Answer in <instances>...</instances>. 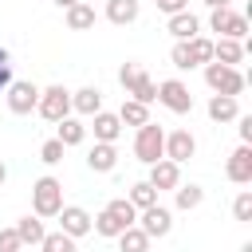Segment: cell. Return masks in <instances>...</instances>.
I'll list each match as a JSON object with an SVG mask.
<instances>
[{"label":"cell","mask_w":252,"mask_h":252,"mask_svg":"<svg viewBox=\"0 0 252 252\" xmlns=\"http://www.w3.org/2000/svg\"><path fill=\"white\" fill-rule=\"evenodd\" d=\"M59 209H63V181L47 173L32 185V213L39 220H51V217H59Z\"/></svg>","instance_id":"1"},{"label":"cell","mask_w":252,"mask_h":252,"mask_svg":"<svg viewBox=\"0 0 252 252\" xmlns=\"http://www.w3.org/2000/svg\"><path fill=\"white\" fill-rule=\"evenodd\" d=\"M205 83H209L213 94H228V98H240V94H244V75H240V67L205 63Z\"/></svg>","instance_id":"2"},{"label":"cell","mask_w":252,"mask_h":252,"mask_svg":"<svg viewBox=\"0 0 252 252\" xmlns=\"http://www.w3.org/2000/svg\"><path fill=\"white\" fill-rule=\"evenodd\" d=\"M35 114H39L43 122H63V118L71 114V91H67L63 83L43 87V91H39V102H35Z\"/></svg>","instance_id":"3"},{"label":"cell","mask_w":252,"mask_h":252,"mask_svg":"<svg viewBox=\"0 0 252 252\" xmlns=\"http://www.w3.org/2000/svg\"><path fill=\"white\" fill-rule=\"evenodd\" d=\"M161 150H165V130H161L158 122H146V126L134 130V158H138L142 165L161 161Z\"/></svg>","instance_id":"4"},{"label":"cell","mask_w":252,"mask_h":252,"mask_svg":"<svg viewBox=\"0 0 252 252\" xmlns=\"http://www.w3.org/2000/svg\"><path fill=\"white\" fill-rule=\"evenodd\" d=\"M209 28H213L220 39L244 43V35H248V16H244V12H232V8H209Z\"/></svg>","instance_id":"5"},{"label":"cell","mask_w":252,"mask_h":252,"mask_svg":"<svg viewBox=\"0 0 252 252\" xmlns=\"http://www.w3.org/2000/svg\"><path fill=\"white\" fill-rule=\"evenodd\" d=\"M4 98H8V110L24 118V114L35 110V102H39V87L28 83V79H12V87L4 91Z\"/></svg>","instance_id":"6"},{"label":"cell","mask_w":252,"mask_h":252,"mask_svg":"<svg viewBox=\"0 0 252 252\" xmlns=\"http://www.w3.org/2000/svg\"><path fill=\"white\" fill-rule=\"evenodd\" d=\"M158 102H161L165 110H173V114H189V110H193V94H189V87H185L181 79L158 83Z\"/></svg>","instance_id":"7"},{"label":"cell","mask_w":252,"mask_h":252,"mask_svg":"<svg viewBox=\"0 0 252 252\" xmlns=\"http://www.w3.org/2000/svg\"><path fill=\"white\" fill-rule=\"evenodd\" d=\"M138 228H142L150 240H161V236H169V228H173V213H169L165 205H150V209L138 213Z\"/></svg>","instance_id":"8"},{"label":"cell","mask_w":252,"mask_h":252,"mask_svg":"<svg viewBox=\"0 0 252 252\" xmlns=\"http://www.w3.org/2000/svg\"><path fill=\"white\" fill-rule=\"evenodd\" d=\"M193 154H197V138H193L189 130H169V134H165V150H161V158H165V161L185 165Z\"/></svg>","instance_id":"9"},{"label":"cell","mask_w":252,"mask_h":252,"mask_svg":"<svg viewBox=\"0 0 252 252\" xmlns=\"http://www.w3.org/2000/svg\"><path fill=\"white\" fill-rule=\"evenodd\" d=\"M224 177L232 185H252V146H236L224 161Z\"/></svg>","instance_id":"10"},{"label":"cell","mask_w":252,"mask_h":252,"mask_svg":"<svg viewBox=\"0 0 252 252\" xmlns=\"http://www.w3.org/2000/svg\"><path fill=\"white\" fill-rule=\"evenodd\" d=\"M59 232H67L71 240L87 236V232H91V213H87L83 205H63V209H59Z\"/></svg>","instance_id":"11"},{"label":"cell","mask_w":252,"mask_h":252,"mask_svg":"<svg viewBox=\"0 0 252 252\" xmlns=\"http://www.w3.org/2000/svg\"><path fill=\"white\" fill-rule=\"evenodd\" d=\"M71 110L83 114V118H94V114L102 110V91H98V87H79V91H71Z\"/></svg>","instance_id":"12"},{"label":"cell","mask_w":252,"mask_h":252,"mask_svg":"<svg viewBox=\"0 0 252 252\" xmlns=\"http://www.w3.org/2000/svg\"><path fill=\"white\" fill-rule=\"evenodd\" d=\"M146 181H150L158 193H161V189H177V185H181V165H173V161L161 158V161L150 165V177H146Z\"/></svg>","instance_id":"13"},{"label":"cell","mask_w":252,"mask_h":252,"mask_svg":"<svg viewBox=\"0 0 252 252\" xmlns=\"http://www.w3.org/2000/svg\"><path fill=\"white\" fill-rule=\"evenodd\" d=\"M91 130H94V142H118V134H122V122H118V114H110V110H98L94 118H91Z\"/></svg>","instance_id":"14"},{"label":"cell","mask_w":252,"mask_h":252,"mask_svg":"<svg viewBox=\"0 0 252 252\" xmlns=\"http://www.w3.org/2000/svg\"><path fill=\"white\" fill-rule=\"evenodd\" d=\"M87 165H91L94 173H114V165H118V146H110V142H94V150L87 154Z\"/></svg>","instance_id":"15"},{"label":"cell","mask_w":252,"mask_h":252,"mask_svg":"<svg viewBox=\"0 0 252 252\" xmlns=\"http://www.w3.org/2000/svg\"><path fill=\"white\" fill-rule=\"evenodd\" d=\"M165 32H169L173 39H193V35H201V20H197L193 12H177V16H169Z\"/></svg>","instance_id":"16"},{"label":"cell","mask_w":252,"mask_h":252,"mask_svg":"<svg viewBox=\"0 0 252 252\" xmlns=\"http://www.w3.org/2000/svg\"><path fill=\"white\" fill-rule=\"evenodd\" d=\"M244 43H236V39H213V63H224V67H236V63H244Z\"/></svg>","instance_id":"17"},{"label":"cell","mask_w":252,"mask_h":252,"mask_svg":"<svg viewBox=\"0 0 252 252\" xmlns=\"http://www.w3.org/2000/svg\"><path fill=\"white\" fill-rule=\"evenodd\" d=\"M205 110H209V118H213V122H236V118H240V102H236V98H228V94H213Z\"/></svg>","instance_id":"18"},{"label":"cell","mask_w":252,"mask_h":252,"mask_svg":"<svg viewBox=\"0 0 252 252\" xmlns=\"http://www.w3.org/2000/svg\"><path fill=\"white\" fill-rule=\"evenodd\" d=\"M138 12H142V4H138V0H106V20H110V24H118V28L134 24V20H138Z\"/></svg>","instance_id":"19"},{"label":"cell","mask_w":252,"mask_h":252,"mask_svg":"<svg viewBox=\"0 0 252 252\" xmlns=\"http://www.w3.org/2000/svg\"><path fill=\"white\" fill-rule=\"evenodd\" d=\"M16 236H20V248H28V244H39L43 236H47V228H43V220L39 217H20L16 220Z\"/></svg>","instance_id":"20"},{"label":"cell","mask_w":252,"mask_h":252,"mask_svg":"<svg viewBox=\"0 0 252 252\" xmlns=\"http://www.w3.org/2000/svg\"><path fill=\"white\" fill-rule=\"evenodd\" d=\"M67 28H71V32H91V28H94V8H91L87 0L71 4V8H67Z\"/></svg>","instance_id":"21"},{"label":"cell","mask_w":252,"mask_h":252,"mask_svg":"<svg viewBox=\"0 0 252 252\" xmlns=\"http://www.w3.org/2000/svg\"><path fill=\"white\" fill-rule=\"evenodd\" d=\"M55 126H59V134H55V138H59L63 146H83V142H87V126H83L79 118H71V114H67V118H63V122H55Z\"/></svg>","instance_id":"22"},{"label":"cell","mask_w":252,"mask_h":252,"mask_svg":"<svg viewBox=\"0 0 252 252\" xmlns=\"http://www.w3.org/2000/svg\"><path fill=\"white\" fill-rule=\"evenodd\" d=\"M126 94H130L134 102H142V106H150V102L158 98V83H154V79H150V75L142 71V75H138V79L130 83V91H126Z\"/></svg>","instance_id":"23"},{"label":"cell","mask_w":252,"mask_h":252,"mask_svg":"<svg viewBox=\"0 0 252 252\" xmlns=\"http://www.w3.org/2000/svg\"><path fill=\"white\" fill-rule=\"evenodd\" d=\"M118 122H122V126H134V130H138V126H146V122H150V106H142V102L126 98V102H122V110H118Z\"/></svg>","instance_id":"24"},{"label":"cell","mask_w":252,"mask_h":252,"mask_svg":"<svg viewBox=\"0 0 252 252\" xmlns=\"http://www.w3.org/2000/svg\"><path fill=\"white\" fill-rule=\"evenodd\" d=\"M201 201H205V189H201V185H193V181H189V185H177V189H173V205H177L181 213L197 209Z\"/></svg>","instance_id":"25"},{"label":"cell","mask_w":252,"mask_h":252,"mask_svg":"<svg viewBox=\"0 0 252 252\" xmlns=\"http://www.w3.org/2000/svg\"><path fill=\"white\" fill-rule=\"evenodd\" d=\"M91 228H94L98 236H106V240H114V236H122V232H126V224H122L114 213H106V209H102L98 217H91Z\"/></svg>","instance_id":"26"},{"label":"cell","mask_w":252,"mask_h":252,"mask_svg":"<svg viewBox=\"0 0 252 252\" xmlns=\"http://www.w3.org/2000/svg\"><path fill=\"white\" fill-rule=\"evenodd\" d=\"M118 240V252H150V236L138 228V224H130L122 236H114Z\"/></svg>","instance_id":"27"},{"label":"cell","mask_w":252,"mask_h":252,"mask_svg":"<svg viewBox=\"0 0 252 252\" xmlns=\"http://www.w3.org/2000/svg\"><path fill=\"white\" fill-rule=\"evenodd\" d=\"M185 47H189V59H193V67H205V63H213V39H209V35H193V39H185Z\"/></svg>","instance_id":"28"},{"label":"cell","mask_w":252,"mask_h":252,"mask_svg":"<svg viewBox=\"0 0 252 252\" xmlns=\"http://www.w3.org/2000/svg\"><path fill=\"white\" fill-rule=\"evenodd\" d=\"M126 201L142 213V209H150V205H158V189L150 185V181H138V185H130V193H126Z\"/></svg>","instance_id":"29"},{"label":"cell","mask_w":252,"mask_h":252,"mask_svg":"<svg viewBox=\"0 0 252 252\" xmlns=\"http://www.w3.org/2000/svg\"><path fill=\"white\" fill-rule=\"evenodd\" d=\"M106 213H114V217H118L126 228H130V224H138V209H134L126 197H114V201H106Z\"/></svg>","instance_id":"30"},{"label":"cell","mask_w":252,"mask_h":252,"mask_svg":"<svg viewBox=\"0 0 252 252\" xmlns=\"http://www.w3.org/2000/svg\"><path fill=\"white\" fill-rule=\"evenodd\" d=\"M39 248H43V252H75V240H71L67 232H47V236L39 240Z\"/></svg>","instance_id":"31"},{"label":"cell","mask_w":252,"mask_h":252,"mask_svg":"<svg viewBox=\"0 0 252 252\" xmlns=\"http://www.w3.org/2000/svg\"><path fill=\"white\" fill-rule=\"evenodd\" d=\"M63 150H67V146H63L59 138H47V142L39 146V161H43V165H59V161H63Z\"/></svg>","instance_id":"32"},{"label":"cell","mask_w":252,"mask_h":252,"mask_svg":"<svg viewBox=\"0 0 252 252\" xmlns=\"http://www.w3.org/2000/svg\"><path fill=\"white\" fill-rule=\"evenodd\" d=\"M232 217H236V220H252V189H240V193H236Z\"/></svg>","instance_id":"33"},{"label":"cell","mask_w":252,"mask_h":252,"mask_svg":"<svg viewBox=\"0 0 252 252\" xmlns=\"http://www.w3.org/2000/svg\"><path fill=\"white\" fill-rule=\"evenodd\" d=\"M169 59H173V67H177V71H193V59H189V47H185V39H173V51H169Z\"/></svg>","instance_id":"34"},{"label":"cell","mask_w":252,"mask_h":252,"mask_svg":"<svg viewBox=\"0 0 252 252\" xmlns=\"http://www.w3.org/2000/svg\"><path fill=\"white\" fill-rule=\"evenodd\" d=\"M142 71H146L142 63H122V67H118V83H122V91H130V83H134Z\"/></svg>","instance_id":"35"},{"label":"cell","mask_w":252,"mask_h":252,"mask_svg":"<svg viewBox=\"0 0 252 252\" xmlns=\"http://www.w3.org/2000/svg\"><path fill=\"white\" fill-rule=\"evenodd\" d=\"M0 252H20V236H16V228H0Z\"/></svg>","instance_id":"36"},{"label":"cell","mask_w":252,"mask_h":252,"mask_svg":"<svg viewBox=\"0 0 252 252\" xmlns=\"http://www.w3.org/2000/svg\"><path fill=\"white\" fill-rule=\"evenodd\" d=\"M158 4V12H165V16H177V12H189V0H154Z\"/></svg>","instance_id":"37"},{"label":"cell","mask_w":252,"mask_h":252,"mask_svg":"<svg viewBox=\"0 0 252 252\" xmlns=\"http://www.w3.org/2000/svg\"><path fill=\"white\" fill-rule=\"evenodd\" d=\"M236 122H240V126H236V130H240V146H252V114H244V118H236Z\"/></svg>","instance_id":"38"},{"label":"cell","mask_w":252,"mask_h":252,"mask_svg":"<svg viewBox=\"0 0 252 252\" xmlns=\"http://www.w3.org/2000/svg\"><path fill=\"white\" fill-rule=\"evenodd\" d=\"M8 87H12V63L0 67V91H8Z\"/></svg>","instance_id":"39"},{"label":"cell","mask_w":252,"mask_h":252,"mask_svg":"<svg viewBox=\"0 0 252 252\" xmlns=\"http://www.w3.org/2000/svg\"><path fill=\"white\" fill-rule=\"evenodd\" d=\"M201 4H209V8H232V0H201Z\"/></svg>","instance_id":"40"},{"label":"cell","mask_w":252,"mask_h":252,"mask_svg":"<svg viewBox=\"0 0 252 252\" xmlns=\"http://www.w3.org/2000/svg\"><path fill=\"white\" fill-rule=\"evenodd\" d=\"M55 4H59V8L67 12V8H71V4H79V0H55Z\"/></svg>","instance_id":"41"},{"label":"cell","mask_w":252,"mask_h":252,"mask_svg":"<svg viewBox=\"0 0 252 252\" xmlns=\"http://www.w3.org/2000/svg\"><path fill=\"white\" fill-rule=\"evenodd\" d=\"M4 177H8V165H4V161H0V185H4Z\"/></svg>","instance_id":"42"},{"label":"cell","mask_w":252,"mask_h":252,"mask_svg":"<svg viewBox=\"0 0 252 252\" xmlns=\"http://www.w3.org/2000/svg\"><path fill=\"white\" fill-rule=\"evenodd\" d=\"M240 252H252V244H244V248H240Z\"/></svg>","instance_id":"43"},{"label":"cell","mask_w":252,"mask_h":252,"mask_svg":"<svg viewBox=\"0 0 252 252\" xmlns=\"http://www.w3.org/2000/svg\"><path fill=\"white\" fill-rule=\"evenodd\" d=\"M20 252H24V248H20Z\"/></svg>","instance_id":"44"}]
</instances>
